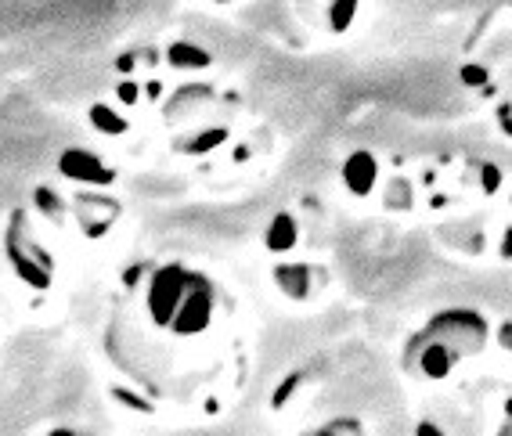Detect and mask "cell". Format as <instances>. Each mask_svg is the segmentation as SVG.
<instances>
[{
    "label": "cell",
    "mask_w": 512,
    "mask_h": 436,
    "mask_svg": "<svg viewBox=\"0 0 512 436\" xmlns=\"http://www.w3.org/2000/svg\"><path fill=\"white\" fill-rule=\"evenodd\" d=\"M4 256H8L15 274H19L29 289H40V292L51 289V278H55V256L47 253L37 238H33L26 209H15V213H11V224H8V231H4Z\"/></svg>",
    "instance_id": "1"
},
{
    "label": "cell",
    "mask_w": 512,
    "mask_h": 436,
    "mask_svg": "<svg viewBox=\"0 0 512 436\" xmlns=\"http://www.w3.org/2000/svg\"><path fill=\"white\" fill-rule=\"evenodd\" d=\"M188 278H192V271H188V267H181V264H163V267H156V271L148 274L145 314L156 328L174 325L184 292H188Z\"/></svg>",
    "instance_id": "2"
},
{
    "label": "cell",
    "mask_w": 512,
    "mask_h": 436,
    "mask_svg": "<svg viewBox=\"0 0 512 436\" xmlns=\"http://www.w3.org/2000/svg\"><path fill=\"white\" fill-rule=\"evenodd\" d=\"M487 332H491V325L476 310H448V314H437L426 325V336L437 339L440 346H448L455 357L480 354L487 346Z\"/></svg>",
    "instance_id": "3"
},
{
    "label": "cell",
    "mask_w": 512,
    "mask_h": 436,
    "mask_svg": "<svg viewBox=\"0 0 512 436\" xmlns=\"http://www.w3.org/2000/svg\"><path fill=\"white\" fill-rule=\"evenodd\" d=\"M213 310H217V292H213L210 278L192 271V278H188V292H184L181 310H177L170 332L181 336V339L199 336V332H206V328L213 325Z\"/></svg>",
    "instance_id": "4"
},
{
    "label": "cell",
    "mask_w": 512,
    "mask_h": 436,
    "mask_svg": "<svg viewBox=\"0 0 512 436\" xmlns=\"http://www.w3.org/2000/svg\"><path fill=\"white\" fill-rule=\"evenodd\" d=\"M58 173L76 184H91V188H109V184L116 181V170H109V166L101 163L94 152H87V148H65V152L58 155Z\"/></svg>",
    "instance_id": "5"
},
{
    "label": "cell",
    "mask_w": 512,
    "mask_h": 436,
    "mask_svg": "<svg viewBox=\"0 0 512 436\" xmlns=\"http://www.w3.org/2000/svg\"><path fill=\"white\" fill-rule=\"evenodd\" d=\"M455 361L458 357L451 354L448 346H440L437 339H430L426 332H422L412 343V350H408V372H415V364H419V372L430 382L448 379V375L455 372Z\"/></svg>",
    "instance_id": "6"
},
{
    "label": "cell",
    "mask_w": 512,
    "mask_h": 436,
    "mask_svg": "<svg viewBox=\"0 0 512 436\" xmlns=\"http://www.w3.org/2000/svg\"><path fill=\"white\" fill-rule=\"evenodd\" d=\"M76 217H80L83 235L101 238L116 224L119 202L109 199V195H98V191H83V195H76Z\"/></svg>",
    "instance_id": "7"
},
{
    "label": "cell",
    "mask_w": 512,
    "mask_h": 436,
    "mask_svg": "<svg viewBox=\"0 0 512 436\" xmlns=\"http://www.w3.org/2000/svg\"><path fill=\"white\" fill-rule=\"evenodd\" d=\"M375 181H379V166H375L372 152H350L347 163H343V184L354 199H365L372 195Z\"/></svg>",
    "instance_id": "8"
},
{
    "label": "cell",
    "mask_w": 512,
    "mask_h": 436,
    "mask_svg": "<svg viewBox=\"0 0 512 436\" xmlns=\"http://www.w3.org/2000/svg\"><path fill=\"white\" fill-rule=\"evenodd\" d=\"M275 285L282 296H289V300H307V296H311V285H314V274L307 264H278Z\"/></svg>",
    "instance_id": "9"
},
{
    "label": "cell",
    "mask_w": 512,
    "mask_h": 436,
    "mask_svg": "<svg viewBox=\"0 0 512 436\" xmlns=\"http://www.w3.org/2000/svg\"><path fill=\"white\" fill-rule=\"evenodd\" d=\"M300 242V224H296L293 213H275V220L267 224L264 231V246L271 249V253H289V249Z\"/></svg>",
    "instance_id": "10"
},
{
    "label": "cell",
    "mask_w": 512,
    "mask_h": 436,
    "mask_svg": "<svg viewBox=\"0 0 512 436\" xmlns=\"http://www.w3.org/2000/svg\"><path fill=\"white\" fill-rule=\"evenodd\" d=\"M166 62L174 65V69H206L213 58L210 51H202V47L188 44V40H177V44L166 47Z\"/></svg>",
    "instance_id": "11"
},
{
    "label": "cell",
    "mask_w": 512,
    "mask_h": 436,
    "mask_svg": "<svg viewBox=\"0 0 512 436\" xmlns=\"http://www.w3.org/2000/svg\"><path fill=\"white\" fill-rule=\"evenodd\" d=\"M224 141H228V130L213 127V130H202V134L181 137V141H177V152H184V155H206V152H213V148L224 145Z\"/></svg>",
    "instance_id": "12"
},
{
    "label": "cell",
    "mask_w": 512,
    "mask_h": 436,
    "mask_svg": "<svg viewBox=\"0 0 512 436\" xmlns=\"http://www.w3.org/2000/svg\"><path fill=\"white\" fill-rule=\"evenodd\" d=\"M87 119H91V127L98 130V134H109V137H119L127 134L130 123L119 112H112L109 105H91V112H87Z\"/></svg>",
    "instance_id": "13"
},
{
    "label": "cell",
    "mask_w": 512,
    "mask_h": 436,
    "mask_svg": "<svg viewBox=\"0 0 512 436\" xmlns=\"http://www.w3.org/2000/svg\"><path fill=\"white\" fill-rule=\"evenodd\" d=\"M206 98H210L206 87H181L174 98L166 101V116H181L184 105H195V101H206Z\"/></svg>",
    "instance_id": "14"
},
{
    "label": "cell",
    "mask_w": 512,
    "mask_h": 436,
    "mask_svg": "<svg viewBox=\"0 0 512 436\" xmlns=\"http://www.w3.org/2000/svg\"><path fill=\"white\" fill-rule=\"evenodd\" d=\"M33 202L40 206V213H44L47 220H58L62 217V199H58L55 188H47V184H40L37 191H33Z\"/></svg>",
    "instance_id": "15"
},
{
    "label": "cell",
    "mask_w": 512,
    "mask_h": 436,
    "mask_svg": "<svg viewBox=\"0 0 512 436\" xmlns=\"http://www.w3.org/2000/svg\"><path fill=\"white\" fill-rule=\"evenodd\" d=\"M354 11H357V4H332V29L343 33V29L354 22Z\"/></svg>",
    "instance_id": "16"
},
{
    "label": "cell",
    "mask_w": 512,
    "mask_h": 436,
    "mask_svg": "<svg viewBox=\"0 0 512 436\" xmlns=\"http://www.w3.org/2000/svg\"><path fill=\"white\" fill-rule=\"evenodd\" d=\"M138 94H141V87H138V83H130V80L116 87V98L123 101V105H134V101H138Z\"/></svg>",
    "instance_id": "17"
},
{
    "label": "cell",
    "mask_w": 512,
    "mask_h": 436,
    "mask_svg": "<svg viewBox=\"0 0 512 436\" xmlns=\"http://www.w3.org/2000/svg\"><path fill=\"white\" fill-rule=\"evenodd\" d=\"M462 80H466V83H487V73H484V69H473V65H469V69H462Z\"/></svg>",
    "instance_id": "18"
},
{
    "label": "cell",
    "mask_w": 512,
    "mask_h": 436,
    "mask_svg": "<svg viewBox=\"0 0 512 436\" xmlns=\"http://www.w3.org/2000/svg\"><path fill=\"white\" fill-rule=\"evenodd\" d=\"M498 339H502V346H505V350H512V321H505V325H502V332H498Z\"/></svg>",
    "instance_id": "19"
},
{
    "label": "cell",
    "mask_w": 512,
    "mask_h": 436,
    "mask_svg": "<svg viewBox=\"0 0 512 436\" xmlns=\"http://www.w3.org/2000/svg\"><path fill=\"white\" fill-rule=\"evenodd\" d=\"M419 436H444V433H440V429L433 426V422H422V426H419Z\"/></svg>",
    "instance_id": "20"
},
{
    "label": "cell",
    "mask_w": 512,
    "mask_h": 436,
    "mask_svg": "<svg viewBox=\"0 0 512 436\" xmlns=\"http://www.w3.org/2000/svg\"><path fill=\"white\" fill-rule=\"evenodd\" d=\"M47 436H80V433H73V429H51Z\"/></svg>",
    "instance_id": "21"
},
{
    "label": "cell",
    "mask_w": 512,
    "mask_h": 436,
    "mask_svg": "<svg viewBox=\"0 0 512 436\" xmlns=\"http://www.w3.org/2000/svg\"><path fill=\"white\" fill-rule=\"evenodd\" d=\"M311 436H336L332 429H318V433H311Z\"/></svg>",
    "instance_id": "22"
}]
</instances>
